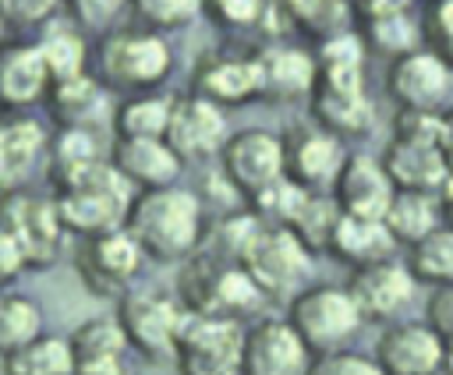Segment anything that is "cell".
Instances as JSON below:
<instances>
[{
    "label": "cell",
    "instance_id": "cell-36",
    "mask_svg": "<svg viewBox=\"0 0 453 375\" xmlns=\"http://www.w3.org/2000/svg\"><path fill=\"white\" fill-rule=\"evenodd\" d=\"M42 333V311L21 294H0V357Z\"/></svg>",
    "mask_w": 453,
    "mask_h": 375
},
{
    "label": "cell",
    "instance_id": "cell-42",
    "mask_svg": "<svg viewBox=\"0 0 453 375\" xmlns=\"http://www.w3.org/2000/svg\"><path fill=\"white\" fill-rule=\"evenodd\" d=\"M60 0H0V25L11 28H32L53 18Z\"/></svg>",
    "mask_w": 453,
    "mask_h": 375
},
{
    "label": "cell",
    "instance_id": "cell-46",
    "mask_svg": "<svg viewBox=\"0 0 453 375\" xmlns=\"http://www.w3.org/2000/svg\"><path fill=\"white\" fill-rule=\"evenodd\" d=\"M439 149H442V159L453 173V106L442 110V138H439Z\"/></svg>",
    "mask_w": 453,
    "mask_h": 375
},
{
    "label": "cell",
    "instance_id": "cell-30",
    "mask_svg": "<svg viewBox=\"0 0 453 375\" xmlns=\"http://www.w3.org/2000/svg\"><path fill=\"white\" fill-rule=\"evenodd\" d=\"M71 371H74V361L64 336L39 333L35 340L4 354V375H71Z\"/></svg>",
    "mask_w": 453,
    "mask_h": 375
},
{
    "label": "cell",
    "instance_id": "cell-16",
    "mask_svg": "<svg viewBox=\"0 0 453 375\" xmlns=\"http://www.w3.org/2000/svg\"><path fill=\"white\" fill-rule=\"evenodd\" d=\"M350 297L368 322H396V315H403L414 301V290H418V279L411 276L407 262H396V258H386V262H375V265H361V269H350Z\"/></svg>",
    "mask_w": 453,
    "mask_h": 375
},
{
    "label": "cell",
    "instance_id": "cell-13",
    "mask_svg": "<svg viewBox=\"0 0 453 375\" xmlns=\"http://www.w3.org/2000/svg\"><path fill=\"white\" fill-rule=\"evenodd\" d=\"M226 110L202 99V96H180L170 103V120L163 131V142L177 152L180 163H202L216 159L226 142Z\"/></svg>",
    "mask_w": 453,
    "mask_h": 375
},
{
    "label": "cell",
    "instance_id": "cell-26",
    "mask_svg": "<svg viewBox=\"0 0 453 375\" xmlns=\"http://www.w3.org/2000/svg\"><path fill=\"white\" fill-rule=\"evenodd\" d=\"M50 78L35 46H0V110H21L46 96Z\"/></svg>",
    "mask_w": 453,
    "mask_h": 375
},
{
    "label": "cell",
    "instance_id": "cell-11",
    "mask_svg": "<svg viewBox=\"0 0 453 375\" xmlns=\"http://www.w3.org/2000/svg\"><path fill=\"white\" fill-rule=\"evenodd\" d=\"M449 88H453V67L442 57H435L428 46H418V50L389 60L386 96L393 99L396 110L439 113V110H446Z\"/></svg>",
    "mask_w": 453,
    "mask_h": 375
},
{
    "label": "cell",
    "instance_id": "cell-28",
    "mask_svg": "<svg viewBox=\"0 0 453 375\" xmlns=\"http://www.w3.org/2000/svg\"><path fill=\"white\" fill-rule=\"evenodd\" d=\"M46 145V131L28 117H11L0 124V191H14L35 166Z\"/></svg>",
    "mask_w": 453,
    "mask_h": 375
},
{
    "label": "cell",
    "instance_id": "cell-15",
    "mask_svg": "<svg viewBox=\"0 0 453 375\" xmlns=\"http://www.w3.org/2000/svg\"><path fill=\"white\" fill-rule=\"evenodd\" d=\"M311 350L287 318H258L244 325L241 375H304Z\"/></svg>",
    "mask_w": 453,
    "mask_h": 375
},
{
    "label": "cell",
    "instance_id": "cell-43",
    "mask_svg": "<svg viewBox=\"0 0 453 375\" xmlns=\"http://www.w3.org/2000/svg\"><path fill=\"white\" fill-rule=\"evenodd\" d=\"M124 7L127 0H71V14L81 28H106Z\"/></svg>",
    "mask_w": 453,
    "mask_h": 375
},
{
    "label": "cell",
    "instance_id": "cell-9",
    "mask_svg": "<svg viewBox=\"0 0 453 375\" xmlns=\"http://www.w3.org/2000/svg\"><path fill=\"white\" fill-rule=\"evenodd\" d=\"M0 230L14 241L18 255L25 265H53L64 244V226L57 219L53 198L25 195V191H7L0 205Z\"/></svg>",
    "mask_w": 453,
    "mask_h": 375
},
{
    "label": "cell",
    "instance_id": "cell-10",
    "mask_svg": "<svg viewBox=\"0 0 453 375\" xmlns=\"http://www.w3.org/2000/svg\"><path fill=\"white\" fill-rule=\"evenodd\" d=\"M216 159L230 188L241 198H251L255 191L283 177V138L269 127H244L226 134Z\"/></svg>",
    "mask_w": 453,
    "mask_h": 375
},
{
    "label": "cell",
    "instance_id": "cell-40",
    "mask_svg": "<svg viewBox=\"0 0 453 375\" xmlns=\"http://www.w3.org/2000/svg\"><path fill=\"white\" fill-rule=\"evenodd\" d=\"M99 159V149H96V138L88 127H64L60 142L53 145V180Z\"/></svg>",
    "mask_w": 453,
    "mask_h": 375
},
{
    "label": "cell",
    "instance_id": "cell-45",
    "mask_svg": "<svg viewBox=\"0 0 453 375\" xmlns=\"http://www.w3.org/2000/svg\"><path fill=\"white\" fill-rule=\"evenodd\" d=\"M21 269H25V262H21L18 248H14V241H11V237L0 230V287H4L7 279H14Z\"/></svg>",
    "mask_w": 453,
    "mask_h": 375
},
{
    "label": "cell",
    "instance_id": "cell-31",
    "mask_svg": "<svg viewBox=\"0 0 453 375\" xmlns=\"http://www.w3.org/2000/svg\"><path fill=\"white\" fill-rule=\"evenodd\" d=\"M170 96L156 92H134L113 110V131L117 138H163L170 120Z\"/></svg>",
    "mask_w": 453,
    "mask_h": 375
},
{
    "label": "cell",
    "instance_id": "cell-25",
    "mask_svg": "<svg viewBox=\"0 0 453 375\" xmlns=\"http://www.w3.org/2000/svg\"><path fill=\"white\" fill-rule=\"evenodd\" d=\"M396 241L389 233V226L375 216H347L340 212L336 223H333V233L326 241V251L350 265V269H361V265H375V262H386V258H396Z\"/></svg>",
    "mask_w": 453,
    "mask_h": 375
},
{
    "label": "cell",
    "instance_id": "cell-4",
    "mask_svg": "<svg viewBox=\"0 0 453 375\" xmlns=\"http://www.w3.org/2000/svg\"><path fill=\"white\" fill-rule=\"evenodd\" d=\"M311 251L287 230V226H255L251 237L244 241L237 265L248 272V279L258 287V294L265 301H280V297H294L301 287H308V272H311Z\"/></svg>",
    "mask_w": 453,
    "mask_h": 375
},
{
    "label": "cell",
    "instance_id": "cell-33",
    "mask_svg": "<svg viewBox=\"0 0 453 375\" xmlns=\"http://www.w3.org/2000/svg\"><path fill=\"white\" fill-rule=\"evenodd\" d=\"M42 67H46V78L50 85L53 81H64V78H74V74H85V60H88V50H85V39L78 28L71 25H57L42 35V42L35 46Z\"/></svg>",
    "mask_w": 453,
    "mask_h": 375
},
{
    "label": "cell",
    "instance_id": "cell-48",
    "mask_svg": "<svg viewBox=\"0 0 453 375\" xmlns=\"http://www.w3.org/2000/svg\"><path fill=\"white\" fill-rule=\"evenodd\" d=\"M446 375H453V340H442V368Z\"/></svg>",
    "mask_w": 453,
    "mask_h": 375
},
{
    "label": "cell",
    "instance_id": "cell-2",
    "mask_svg": "<svg viewBox=\"0 0 453 375\" xmlns=\"http://www.w3.org/2000/svg\"><path fill=\"white\" fill-rule=\"evenodd\" d=\"M131 198H134V188L117 173V166L110 159H92L57 177L53 209L64 230L92 237V233L124 226Z\"/></svg>",
    "mask_w": 453,
    "mask_h": 375
},
{
    "label": "cell",
    "instance_id": "cell-41",
    "mask_svg": "<svg viewBox=\"0 0 453 375\" xmlns=\"http://www.w3.org/2000/svg\"><path fill=\"white\" fill-rule=\"evenodd\" d=\"M304 375H386L379 368V361L372 354L340 347V350H326V354H311L308 371Z\"/></svg>",
    "mask_w": 453,
    "mask_h": 375
},
{
    "label": "cell",
    "instance_id": "cell-6",
    "mask_svg": "<svg viewBox=\"0 0 453 375\" xmlns=\"http://www.w3.org/2000/svg\"><path fill=\"white\" fill-rule=\"evenodd\" d=\"M173 67L166 39L152 28H117L99 46V81L120 92H152Z\"/></svg>",
    "mask_w": 453,
    "mask_h": 375
},
{
    "label": "cell",
    "instance_id": "cell-12",
    "mask_svg": "<svg viewBox=\"0 0 453 375\" xmlns=\"http://www.w3.org/2000/svg\"><path fill=\"white\" fill-rule=\"evenodd\" d=\"M280 138H283V173L304 191H329L347 159L343 138H336L315 120L297 124Z\"/></svg>",
    "mask_w": 453,
    "mask_h": 375
},
{
    "label": "cell",
    "instance_id": "cell-23",
    "mask_svg": "<svg viewBox=\"0 0 453 375\" xmlns=\"http://www.w3.org/2000/svg\"><path fill=\"white\" fill-rule=\"evenodd\" d=\"M71 361H74V375H124V329L117 322V315H92L85 318L71 336Z\"/></svg>",
    "mask_w": 453,
    "mask_h": 375
},
{
    "label": "cell",
    "instance_id": "cell-18",
    "mask_svg": "<svg viewBox=\"0 0 453 375\" xmlns=\"http://www.w3.org/2000/svg\"><path fill=\"white\" fill-rule=\"evenodd\" d=\"M372 357L386 375H439L442 336L428 322H389Z\"/></svg>",
    "mask_w": 453,
    "mask_h": 375
},
{
    "label": "cell",
    "instance_id": "cell-49",
    "mask_svg": "<svg viewBox=\"0 0 453 375\" xmlns=\"http://www.w3.org/2000/svg\"><path fill=\"white\" fill-rule=\"evenodd\" d=\"M71 375H74V371H71Z\"/></svg>",
    "mask_w": 453,
    "mask_h": 375
},
{
    "label": "cell",
    "instance_id": "cell-34",
    "mask_svg": "<svg viewBox=\"0 0 453 375\" xmlns=\"http://www.w3.org/2000/svg\"><path fill=\"white\" fill-rule=\"evenodd\" d=\"M336 216H340V209H336V202H333L329 191H304V198H301V205L294 209L287 230H290L311 255H319V251H326V241H329V233H333Z\"/></svg>",
    "mask_w": 453,
    "mask_h": 375
},
{
    "label": "cell",
    "instance_id": "cell-44",
    "mask_svg": "<svg viewBox=\"0 0 453 375\" xmlns=\"http://www.w3.org/2000/svg\"><path fill=\"white\" fill-rule=\"evenodd\" d=\"M425 322L442 340H453V283L449 287H432V297H428V308H425Z\"/></svg>",
    "mask_w": 453,
    "mask_h": 375
},
{
    "label": "cell",
    "instance_id": "cell-20",
    "mask_svg": "<svg viewBox=\"0 0 453 375\" xmlns=\"http://www.w3.org/2000/svg\"><path fill=\"white\" fill-rule=\"evenodd\" d=\"M393 180L389 173L382 170L379 156H368V152H347L329 195L336 202L340 212L347 216H375L382 219L389 198H393Z\"/></svg>",
    "mask_w": 453,
    "mask_h": 375
},
{
    "label": "cell",
    "instance_id": "cell-22",
    "mask_svg": "<svg viewBox=\"0 0 453 375\" xmlns=\"http://www.w3.org/2000/svg\"><path fill=\"white\" fill-rule=\"evenodd\" d=\"M379 163L389 173L396 191H439L442 180L449 177V166L442 159L439 142H421V138L393 134L386 142Z\"/></svg>",
    "mask_w": 453,
    "mask_h": 375
},
{
    "label": "cell",
    "instance_id": "cell-17",
    "mask_svg": "<svg viewBox=\"0 0 453 375\" xmlns=\"http://www.w3.org/2000/svg\"><path fill=\"white\" fill-rule=\"evenodd\" d=\"M195 96L230 110L258 103V57L255 50H212L195 64Z\"/></svg>",
    "mask_w": 453,
    "mask_h": 375
},
{
    "label": "cell",
    "instance_id": "cell-37",
    "mask_svg": "<svg viewBox=\"0 0 453 375\" xmlns=\"http://www.w3.org/2000/svg\"><path fill=\"white\" fill-rule=\"evenodd\" d=\"M269 11L273 0H202V14L226 32H265Z\"/></svg>",
    "mask_w": 453,
    "mask_h": 375
},
{
    "label": "cell",
    "instance_id": "cell-3",
    "mask_svg": "<svg viewBox=\"0 0 453 375\" xmlns=\"http://www.w3.org/2000/svg\"><path fill=\"white\" fill-rule=\"evenodd\" d=\"M177 297H180V304L188 311L237 318V322H248L262 304H269L237 262L216 258V255H209L202 248H195L184 258L180 294Z\"/></svg>",
    "mask_w": 453,
    "mask_h": 375
},
{
    "label": "cell",
    "instance_id": "cell-39",
    "mask_svg": "<svg viewBox=\"0 0 453 375\" xmlns=\"http://www.w3.org/2000/svg\"><path fill=\"white\" fill-rule=\"evenodd\" d=\"M421 21V46L453 67V0H428Z\"/></svg>",
    "mask_w": 453,
    "mask_h": 375
},
{
    "label": "cell",
    "instance_id": "cell-1",
    "mask_svg": "<svg viewBox=\"0 0 453 375\" xmlns=\"http://www.w3.org/2000/svg\"><path fill=\"white\" fill-rule=\"evenodd\" d=\"M124 230L134 237L145 258L184 262L205 237V205L195 191L166 184L134 191Z\"/></svg>",
    "mask_w": 453,
    "mask_h": 375
},
{
    "label": "cell",
    "instance_id": "cell-8",
    "mask_svg": "<svg viewBox=\"0 0 453 375\" xmlns=\"http://www.w3.org/2000/svg\"><path fill=\"white\" fill-rule=\"evenodd\" d=\"M184 315L188 308L180 304V297L163 294V290L120 294V308H117V322L124 329L127 347H134L149 361L173 357V343H177Z\"/></svg>",
    "mask_w": 453,
    "mask_h": 375
},
{
    "label": "cell",
    "instance_id": "cell-14",
    "mask_svg": "<svg viewBox=\"0 0 453 375\" xmlns=\"http://www.w3.org/2000/svg\"><path fill=\"white\" fill-rule=\"evenodd\" d=\"M142 262H145V255H142V248L134 244V237L124 226L106 230V233H92L78 251L81 283L92 294H103V297L127 294V287L134 283Z\"/></svg>",
    "mask_w": 453,
    "mask_h": 375
},
{
    "label": "cell",
    "instance_id": "cell-29",
    "mask_svg": "<svg viewBox=\"0 0 453 375\" xmlns=\"http://www.w3.org/2000/svg\"><path fill=\"white\" fill-rule=\"evenodd\" d=\"M53 117L64 127H88L103 110V81L92 74H74L64 81H53L50 88Z\"/></svg>",
    "mask_w": 453,
    "mask_h": 375
},
{
    "label": "cell",
    "instance_id": "cell-27",
    "mask_svg": "<svg viewBox=\"0 0 453 375\" xmlns=\"http://www.w3.org/2000/svg\"><path fill=\"white\" fill-rule=\"evenodd\" d=\"M382 223L389 226L396 244H418L425 233L442 226V205L435 191H393Z\"/></svg>",
    "mask_w": 453,
    "mask_h": 375
},
{
    "label": "cell",
    "instance_id": "cell-38",
    "mask_svg": "<svg viewBox=\"0 0 453 375\" xmlns=\"http://www.w3.org/2000/svg\"><path fill=\"white\" fill-rule=\"evenodd\" d=\"M127 4L142 18V25L159 35L170 28H184L202 14V0H127Z\"/></svg>",
    "mask_w": 453,
    "mask_h": 375
},
{
    "label": "cell",
    "instance_id": "cell-21",
    "mask_svg": "<svg viewBox=\"0 0 453 375\" xmlns=\"http://www.w3.org/2000/svg\"><path fill=\"white\" fill-rule=\"evenodd\" d=\"M258 57V103H301L315 88L311 50L269 42L255 50Z\"/></svg>",
    "mask_w": 453,
    "mask_h": 375
},
{
    "label": "cell",
    "instance_id": "cell-7",
    "mask_svg": "<svg viewBox=\"0 0 453 375\" xmlns=\"http://www.w3.org/2000/svg\"><path fill=\"white\" fill-rule=\"evenodd\" d=\"M244 322L188 311L173 343L180 375H241Z\"/></svg>",
    "mask_w": 453,
    "mask_h": 375
},
{
    "label": "cell",
    "instance_id": "cell-5",
    "mask_svg": "<svg viewBox=\"0 0 453 375\" xmlns=\"http://www.w3.org/2000/svg\"><path fill=\"white\" fill-rule=\"evenodd\" d=\"M287 322L297 329V336L304 340V347L311 354L350 347L354 336L365 329V318H361L350 290L340 287V283H311V287H301L290 297Z\"/></svg>",
    "mask_w": 453,
    "mask_h": 375
},
{
    "label": "cell",
    "instance_id": "cell-32",
    "mask_svg": "<svg viewBox=\"0 0 453 375\" xmlns=\"http://www.w3.org/2000/svg\"><path fill=\"white\" fill-rule=\"evenodd\" d=\"M407 269L418 283L449 287L453 283V226L442 223L432 233H425L418 244H411Z\"/></svg>",
    "mask_w": 453,
    "mask_h": 375
},
{
    "label": "cell",
    "instance_id": "cell-19",
    "mask_svg": "<svg viewBox=\"0 0 453 375\" xmlns=\"http://www.w3.org/2000/svg\"><path fill=\"white\" fill-rule=\"evenodd\" d=\"M308 106H311L315 124H322L336 138L368 134V127L375 120L368 88H365V81H354V78H315Z\"/></svg>",
    "mask_w": 453,
    "mask_h": 375
},
{
    "label": "cell",
    "instance_id": "cell-47",
    "mask_svg": "<svg viewBox=\"0 0 453 375\" xmlns=\"http://www.w3.org/2000/svg\"><path fill=\"white\" fill-rule=\"evenodd\" d=\"M435 195H439V205H442V223L453 226V173L442 180V188H439Z\"/></svg>",
    "mask_w": 453,
    "mask_h": 375
},
{
    "label": "cell",
    "instance_id": "cell-24",
    "mask_svg": "<svg viewBox=\"0 0 453 375\" xmlns=\"http://www.w3.org/2000/svg\"><path fill=\"white\" fill-rule=\"evenodd\" d=\"M110 163L134 191L177 184V177L184 170V163L163 138H117Z\"/></svg>",
    "mask_w": 453,
    "mask_h": 375
},
{
    "label": "cell",
    "instance_id": "cell-35",
    "mask_svg": "<svg viewBox=\"0 0 453 375\" xmlns=\"http://www.w3.org/2000/svg\"><path fill=\"white\" fill-rule=\"evenodd\" d=\"M368 18H372L368 35H361L365 46L382 50L389 57H400V53H411L421 46V21L411 18L407 7H386V11H375Z\"/></svg>",
    "mask_w": 453,
    "mask_h": 375
}]
</instances>
